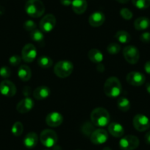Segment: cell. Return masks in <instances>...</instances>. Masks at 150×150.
Wrapping results in <instances>:
<instances>
[{"mask_svg":"<svg viewBox=\"0 0 150 150\" xmlns=\"http://www.w3.org/2000/svg\"><path fill=\"white\" fill-rule=\"evenodd\" d=\"M121 16L125 20H129L132 18V13L127 8H122L120 11Z\"/></svg>","mask_w":150,"mask_h":150,"instance_id":"obj_33","label":"cell"},{"mask_svg":"<svg viewBox=\"0 0 150 150\" xmlns=\"http://www.w3.org/2000/svg\"><path fill=\"white\" fill-rule=\"evenodd\" d=\"M144 140L147 144H150V131L147 132L144 136Z\"/></svg>","mask_w":150,"mask_h":150,"instance_id":"obj_40","label":"cell"},{"mask_svg":"<svg viewBox=\"0 0 150 150\" xmlns=\"http://www.w3.org/2000/svg\"><path fill=\"white\" fill-rule=\"evenodd\" d=\"M38 66L42 69H48L52 66L53 61L50 57L41 56L38 59Z\"/></svg>","mask_w":150,"mask_h":150,"instance_id":"obj_26","label":"cell"},{"mask_svg":"<svg viewBox=\"0 0 150 150\" xmlns=\"http://www.w3.org/2000/svg\"><path fill=\"white\" fill-rule=\"evenodd\" d=\"M38 142V136L37 133L34 132H29L24 138V146L28 149L34 148L37 145Z\"/></svg>","mask_w":150,"mask_h":150,"instance_id":"obj_20","label":"cell"},{"mask_svg":"<svg viewBox=\"0 0 150 150\" xmlns=\"http://www.w3.org/2000/svg\"><path fill=\"white\" fill-rule=\"evenodd\" d=\"M139 146V139L135 135H126L119 141V146L122 150H134Z\"/></svg>","mask_w":150,"mask_h":150,"instance_id":"obj_6","label":"cell"},{"mask_svg":"<svg viewBox=\"0 0 150 150\" xmlns=\"http://www.w3.org/2000/svg\"><path fill=\"white\" fill-rule=\"evenodd\" d=\"M150 26V20L146 17H140L134 22V27L137 30H144Z\"/></svg>","mask_w":150,"mask_h":150,"instance_id":"obj_23","label":"cell"},{"mask_svg":"<svg viewBox=\"0 0 150 150\" xmlns=\"http://www.w3.org/2000/svg\"><path fill=\"white\" fill-rule=\"evenodd\" d=\"M50 95V89L45 86L36 88L33 92V96L37 100H44L48 98Z\"/></svg>","mask_w":150,"mask_h":150,"instance_id":"obj_17","label":"cell"},{"mask_svg":"<svg viewBox=\"0 0 150 150\" xmlns=\"http://www.w3.org/2000/svg\"><path fill=\"white\" fill-rule=\"evenodd\" d=\"M18 76L20 80L24 82H27L30 80L32 76L31 69L27 65H22L18 70Z\"/></svg>","mask_w":150,"mask_h":150,"instance_id":"obj_21","label":"cell"},{"mask_svg":"<svg viewBox=\"0 0 150 150\" xmlns=\"http://www.w3.org/2000/svg\"><path fill=\"white\" fill-rule=\"evenodd\" d=\"M46 150H48V149H46Z\"/></svg>","mask_w":150,"mask_h":150,"instance_id":"obj_44","label":"cell"},{"mask_svg":"<svg viewBox=\"0 0 150 150\" xmlns=\"http://www.w3.org/2000/svg\"><path fill=\"white\" fill-rule=\"evenodd\" d=\"M108 131L111 135L116 138H120L125 133L123 126L117 122H112L108 126Z\"/></svg>","mask_w":150,"mask_h":150,"instance_id":"obj_18","label":"cell"},{"mask_svg":"<svg viewBox=\"0 0 150 150\" xmlns=\"http://www.w3.org/2000/svg\"><path fill=\"white\" fill-rule=\"evenodd\" d=\"M146 91L150 94V83H146Z\"/></svg>","mask_w":150,"mask_h":150,"instance_id":"obj_41","label":"cell"},{"mask_svg":"<svg viewBox=\"0 0 150 150\" xmlns=\"http://www.w3.org/2000/svg\"><path fill=\"white\" fill-rule=\"evenodd\" d=\"M58 137L57 133L52 129H44L40 135V141L41 144L46 147H53L57 144Z\"/></svg>","mask_w":150,"mask_h":150,"instance_id":"obj_5","label":"cell"},{"mask_svg":"<svg viewBox=\"0 0 150 150\" xmlns=\"http://www.w3.org/2000/svg\"><path fill=\"white\" fill-rule=\"evenodd\" d=\"M11 71L8 66H3L0 69V76L3 78H8L11 77Z\"/></svg>","mask_w":150,"mask_h":150,"instance_id":"obj_34","label":"cell"},{"mask_svg":"<svg viewBox=\"0 0 150 150\" xmlns=\"http://www.w3.org/2000/svg\"><path fill=\"white\" fill-rule=\"evenodd\" d=\"M90 139L93 144L96 145L102 144L108 141V133L104 129H95L91 135Z\"/></svg>","mask_w":150,"mask_h":150,"instance_id":"obj_11","label":"cell"},{"mask_svg":"<svg viewBox=\"0 0 150 150\" xmlns=\"http://www.w3.org/2000/svg\"><path fill=\"white\" fill-rule=\"evenodd\" d=\"M34 107V102L30 97L21 99L16 106V110L20 113H27L30 112Z\"/></svg>","mask_w":150,"mask_h":150,"instance_id":"obj_15","label":"cell"},{"mask_svg":"<svg viewBox=\"0 0 150 150\" xmlns=\"http://www.w3.org/2000/svg\"><path fill=\"white\" fill-rule=\"evenodd\" d=\"M108 53L111 54H116L120 52L121 47L119 44L116 43H111L107 47Z\"/></svg>","mask_w":150,"mask_h":150,"instance_id":"obj_31","label":"cell"},{"mask_svg":"<svg viewBox=\"0 0 150 150\" xmlns=\"http://www.w3.org/2000/svg\"><path fill=\"white\" fill-rule=\"evenodd\" d=\"M116 1L121 4H126L129 2V0H116Z\"/></svg>","mask_w":150,"mask_h":150,"instance_id":"obj_42","label":"cell"},{"mask_svg":"<svg viewBox=\"0 0 150 150\" xmlns=\"http://www.w3.org/2000/svg\"><path fill=\"white\" fill-rule=\"evenodd\" d=\"M110 120V116L109 112L105 108H96L91 113V121L94 126L103 127L109 124Z\"/></svg>","mask_w":150,"mask_h":150,"instance_id":"obj_1","label":"cell"},{"mask_svg":"<svg viewBox=\"0 0 150 150\" xmlns=\"http://www.w3.org/2000/svg\"><path fill=\"white\" fill-rule=\"evenodd\" d=\"M72 10L77 14H83L87 9L88 4L86 0H72Z\"/></svg>","mask_w":150,"mask_h":150,"instance_id":"obj_19","label":"cell"},{"mask_svg":"<svg viewBox=\"0 0 150 150\" xmlns=\"http://www.w3.org/2000/svg\"><path fill=\"white\" fill-rule=\"evenodd\" d=\"M23 27L27 31L32 32L36 29V24L32 20H27L23 24Z\"/></svg>","mask_w":150,"mask_h":150,"instance_id":"obj_32","label":"cell"},{"mask_svg":"<svg viewBox=\"0 0 150 150\" xmlns=\"http://www.w3.org/2000/svg\"><path fill=\"white\" fill-rule=\"evenodd\" d=\"M82 132L86 136H91L92 132L95 130L94 125L91 122H86L83 124L82 127Z\"/></svg>","mask_w":150,"mask_h":150,"instance_id":"obj_28","label":"cell"},{"mask_svg":"<svg viewBox=\"0 0 150 150\" xmlns=\"http://www.w3.org/2000/svg\"><path fill=\"white\" fill-rule=\"evenodd\" d=\"M115 38H116V40L122 44H128L131 40V36L127 32L120 30L116 33Z\"/></svg>","mask_w":150,"mask_h":150,"instance_id":"obj_24","label":"cell"},{"mask_svg":"<svg viewBox=\"0 0 150 150\" xmlns=\"http://www.w3.org/2000/svg\"><path fill=\"white\" fill-rule=\"evenodd\" d=\"M117 106L120 110L123 112H127L130 108V102L129 99L125 97H120L117 100Z\"/></svg>","mask_w":150,"mask_h":150,"instance_id":"obj_25","label":"cell"},{"mask_svg":"<svg viewBox=\"0 0 150 150\" xmlns=\"http://www.w3.org/2000/svg\"><path fill=\"white\" fill-rule=\"evenodd\" d=\"M133 126L139 132H144L150 127V121L143 114H137L133 118Z\"/></svg>","mask_w":150,"mask_h":150,"instance_id":"obj_9","label":"cell"},{"mask_svg":"<svg viewBox=\"0 0 150 150\" xmlns=\"http://www.w3.org/2000/svg\"><path fill=\"white\" fill-rule=\"evenodd\" d=\"M0 92L8 97H12L16 93V87L10 80H4L0 83Z\"/></svg>","mask_w":150,"mask_h":150,"instance_id":"obj_13","label":"cell"},{"mask_svg":"<svg viewBox=\"0 0 150 150\" xmlns=\"http://www.w3.org/2000/svg\"><path fill=\"white\" fill-rule=\"evenodd\" d=\"M37 56V50L32 44H27L23 47L21 58L25 63H32Z\"/></svg>","mask_w":150,"mask_h":150,"instance_id":"obj_10","label":"cell"},{"mask_svg":"<svg viewBox=\"0 0 150 150\" xmlns=\"http://www.w3.org/2000/svg\"><path fill=\"white\" fill-rule=\"evenodd\" d=\"M132 2L138 9H146L150 6V0H132Z\"/></svg>","mask_w":150,"mask_h":150,"instance_id":"obj_29","label":"cell"},{"mask_svg":"<svg viewBox=\"0 0 150 150\" xmlns=\"http://www.w3.org/2000/svg\"><path fill=\"white\" fill-rule=\"evenodd\" d=\"M23 130H24V126H23L22 123L20 122H16L14 123V125L12 127V133L15 136H20L22 134Z\"/></svg>","mask_w":150,"mask_h":150,"instance_id":"obj_30","label":"cell"},{"mask_svg":"<svg viewBox=\"0 0 150 150\" xmlns=\"http://www.w3.org/2000/svg\"><path fill=\"white\" fill-rule=\"evenodd\" d=\"M122 91V85L118 78L112 77L108 78L104 85V91L106 96L110 98H116Z\"/></svg>","mask_w":150,"mask_h":150,"instance_id":"obj_2","label":"cell"},{"mask_svg":"<svg viewBox=\"0 0 150 150\" xmlns=\"http://www.w3.org/2000/svg\"><path fill=\"white\" fill-rule=\"evenodd\" d=\"M123 55L125 60L130 64H135L138 63L140 58L139 51L135 46H127L123 50Z\"/></svg>","mask_w":150,"mask_h":150,"instance_id":"obj_7","label":"cell"},{"mask_svg":"<svg viewBox=\"0 0 150 150\" xmlns=\"http://www.w3.org/2000/svg\"><path fill=\"white\" fill-rule=\"evenodd\" d=\"M30 38L33 41L37 43H43L44 40V35L40 30L35 29L30 33Z\"/></svg>","mask_w":150,"mask_h":150,"instance_id":"obj_27","label":"cell"},{"mask_svg":"<svg viewBox=\"0 0 150 150\" xmlns=\"http://www.w3.org/2000/svg\"><path fill=\"white\" fill-rule=\"evenodd\" d=\"M140 40L144 43H150V33H144L140 36Z\"/></svg>","mask_w":150,"mask_h":150,"instance_id":"obj_36","label":"cell"},{"mask_svg":"<svg viewBox=\"0 0 150 150\" xmlns=\"http://www.w3.org/2000/svg\"><path fill=\"white\" fill-rule=\"evenodd\" d=\"M23 93H24V96H29L30 93H31V88L29 86H25L24 89H23Z\"/></svg>","mask_w":150,"mask_h":150,"instance_id":"obj_37","label":"cell"},{"mask_svg":"<svg viewBox=\"0 0 150 150\" xmlns=\"http://www.w3.org/2000/svg\"><path fill=\"white\" fill-rule=\"evenodd\" d=\"M103 150H111V149L110 147H105V148L103 149Z\"/></svg>","mask_w":150,"mask_h":150,"instance_id":"obj_43","label":"cell"},{"mask_svg":"<svg viewBox=\"0 0 150 150\" xmlns=\"http://www.w3.org/2000/svg\"><path fill=\"white\" fill-rule=\"evenodd\" d=\"M56 25V18L53 14H47L40 21V29L43 33H50Z\"/></svg>","mask_w":150,"mask_h":150,"instance_id":"obj_8","label":"cell"},{"mask_svg":"<svg viewBox=\"0 0 150 150\" xmlns=\"http://www.w3.org/2000/svg\"><path fill=\"white\" fill-rule=\"evenodd\" d=\"M63 117L60 112H50L46 117V123L48 126L52 127H58L63 123Z\"/></svg>","mask_w":150,"mask_h":150,"instance_id":"obj_14","label":"cell"},{"mask_svg":"<svg viewBox=\"0 0 150 150\" xmlns=\"http://www.w3.org/2000/svg\"><path fill=\"white\" fill-rule=\"evenodd\" d=\"M27 15L33 18H39L45 12V6L41 0H28L25 5Z\"/></svg>","mask_w":150,"mask_h":150,"instance_id":"obj_3","label":"cell"},{"mask_svg":"<svg viewBox=\"0 0 150 150\" xmlns=\"http://www.w3.org/2000/svg\"><path fill=\"white\" fill-rule=\"evenodd\" d=\"M105 21V16L102 12H94L89 16L88 22L93 27H100Z\"/></svg>","mask_w":150,"mask_h":150,"instance_id":"obj_16","label":"cell"},{"mask_svg":"<svg viewBox=\"0 0 150 150\" xmlns=\"http://www.w3.org/2000/svg\"><path fill=\"white\" fill-rule=\"evenodd\" d=\"M21 57L18 55H13L9 58L10 64L13 66H18L21 62Z\"/></svg>","mask_w":150,"mask_h":150,"instance_id":"obj_35","label":"cell"},{"mask_svg":"<svg viewBox=\"0 0 150 150\" xmlns=\"http://www.w3.org/2000/svg\"><path fill=\"white\" fill-rule=\"evenodd\" d=\"M126 80L131 86H141L145 83L146 77L142 73L138 71H132L129 72L127 75Z\"/></svg>","mask_w":150,"mask_h":150,"instance_id":"obj_12","label":"cell"},{"mask_svg":"<svg viewBox=\"0 0 150 150\" xmlns=\"http://www.w3.org/2000/svg\"><path fill=\"white\" fill-rule=\"evenodd\" d=\"M88 58L91 62L96 64H100L103 60V54L99 51V50L96 49H92L88 52Z\"/></svg>","mask_w":150,"mask_h":150,"instance_id":"obj_22","label":"cell"},{"mask_svg":"<svg viewBox=\"0 0 150 150\" xmlns=\"http://www.w3.org/2000/svg\"><path fill=\"white\" fill-rule=\"evenodd\" d=\"M60 3L64 6H69L71 5L72 0H60Z\"/></svg>","mask_w":150,"mask_h":150,"instance_id":"obj_38","label":"cell"},{"mask_svg":"<svg viewBox=\"0 0 150 150\" xmlns=\"http://www.w3.org/2000/svg\"><path fill=\"white\" fill-rule=\"evenodd\" d=\"M74 66L69 60H61L56 63L54 67V72L57 77L60 78H66L71 74Z\"/></svg>","mask_w":150,"mask_h":150,"instance_id":"obj_4","label":"cell"},{"mask_svg":"<svg viewBox=\"0 0 150 150\" xmlns=\"http://www.w3.org/2000/svg\"><path fill=\"white\" fill-rule=\"evenodd\" d=\"M144 69H145L146 72L149 74H150V61H147L144 65Z\"/></svg>","mask_w":150,"mask_h":150,"instance_id":"obj_39","label":"cell"}]
</instances>
